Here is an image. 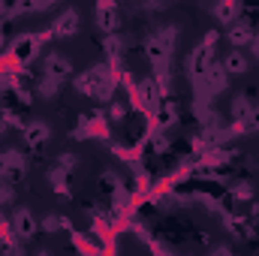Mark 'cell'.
Returning <instances> with one entry per match:
<instances>
[{
	"mask_svg": "<svg viewBox=\"0 0 259 256\" xmlns=\"http://www.w3.org/2000/svg\"><path fill=\"white\" fill-rule=\"evenodd\" d=\"M12 220H15V229H18V235H21V238H30V235H33L36 223H33V217H30V211H27V208H18V211L12 214Z\"/></svg>",
	"mask_w": 259,
	"mask_h": 256,
	"instance_id": "6da1fadb",
	"label": "cell"
},
{
	"mask_svg": "<svg viewBox=\"0 0 259 256\" xmlns=\"http://www.w3.org/2000/svg\"><path fill=\"white\" fill-rule=\"evenodd\" d=\"M229 42H232V46H244V42H250V27H244V24L232 27V30H229Z\"/></svg>",
	"mask_w": 259,
	"mask_h": 256,
	"instance_id": "5b68a950",
	"label": "cell"
},
{
	"mask_svg": "<svg viewBox=\"0 0 259 256\" xmlns=\"http://www.w3.org/2000/svg\"><path fill=\"white\" fill-rule=\"evenodd\" d=\"M30 136V142H42V139H49V130H46V124H30V130H27Z\"/></svg>",
	"mask_w": 259,
	"mask_h": 256,
	"instance_id": "52a82bcc",
	"label": "cell"
},
{
	"mask_svg": "<svg viewBox=\"0 0 259 256\" xmlns=\"http://www.w3.org/2000/svg\"><path fill=\"white\" fill-rule=\"evenodd\" d=\"M232 12H235V0H220V3H217V18H220V21H232V18H235Z\"/></svg>",
	"mask_w": 259,
	"mask_h": 256,
	"instance_id": "8992f818",
	"label": "cell"
},
{
	"mask_svg": "<svg viewBox=\"0 0 259 256\" xmlns=\"http://www.w3.org/2000/svg\"><path fill=\"white\" fill-rule=\"evenodd\" d=\"M61 169H72V154H64L61 157Z\"/></svg>",
	"mask_w": 259,
	"mask_h": 256,
	"instance_id": "30bf717a",
	"label": "cell"
},
{
	"mask_svg": "<svg viewBox=\"0 0 259 256\" xmlns=\"http://www.w3.org/2000/svg\"><path fill=\"white\" fill-rule=\"evenodd\" d=\"M72 72V66H69V61L66 58H58V55H52L49 61H46V75H52V78H64V75H69Z\"/></svg>",
	"mask_w": 259,
	"mask_h": 256,
	"instance_id": "7a4b0ae2",
	"label": "cell"
},
{
	"mask_svg": "<svg viewBox=\"0 0 259 256\" xmlns=\"http://www.w3.org/2000/svg\"><path fill=\"white\" fill-rule=\"evenodd\" d=\"M61 226H64V220H61V217H55V214L46 220V229H49V232H55V229H61Z\"/></svg>",
	"mask_w": 259,
	"mask_h": 256,
	"instance_id": "ba28073f",
	"label": "cell"
},
{
	"mask_svg": "<svg viewBox=\"0 0 259 256\" xmlns=\"http://www.w3.org/2000/svg\"><path fill=\"white\" fill-rule=\"evenodd\" d=\"M75 27H78V15H75V12H64V15L55 21V33H58V36L75 33Z\"/></svg>",
	"mask_w": 259,
	"mask_h": 256,
	"instance_id": "3957f363",
	"label": "cell"
},
{
	"mask_svg": "<svg viewBox=\"0 0 259 256\" xmlns=\"http://www.w3.org/2000/svg\"><path fill=\"white\" fill-rule=\"evenodd\" d=\"M12 199V187H0V202H9Z\"/></svg>",
	"mask_w": 259,
	"mask_h": 256,
	"instance_id": "9c48e42d",
	"label": "cell"
},
{
	"mask_svg": "<svg viewBox=\"0 0 259 256\" xmlns=\"http://www.w3.org/2000/svg\"><path fill=\"white\" fill-rule=\"evenodd\" d=\"M226 72H244L247 69V61H244V55H238V52H232L229 58H226V64H223Z\"/></svg>",
	"mask_w": 259,
	"mask_h": 256,
	"instance_id": "277c9868",
	"label": "cell"
},
{
	"mask_svg": "<svg viewBox=\"0 0 259 256\" xmlns=\"http://www.w3.org/2000/svg\"><path fill=\"white\" fill-rule=\"evenodd\" d=\"M250 46H253V55H256V61H259V39H250Z\"/></svg>",
	"mask_w": 259,
	"mask_h": 256,
	"instance_id": "8fae6325",
	"label": "cell"
}]
</instances>
